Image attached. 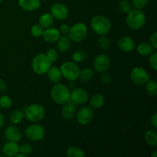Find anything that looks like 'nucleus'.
Masks as SVG:
<instances>
[{
  "mask_svg": "<svg viewBox=\"0 0 157 157\" xmlns=\"http://www.w3.org/2000/svg\"><path fill=\"white\" fill-rule=\"evenodd\" d=\"M90 107L94 110L101 108L105 104V98L101 94H96L93 95L90 99Z\"/></svg>",
  "mask_w": 157,
  "mask_h": 157,
  "instance_id": "4be33fe9",
  "label": "nucleus"
},
{
  "mask_svg": "<svg viewBox=\"0 0 157 157\" xmlns=\"http://www.w3.org/2000/svg\"><path fill=\"white\" fill-rule=\"evenodd\" d=\"M18 6L26 12H34L41 6L40 0H18Z\"/></svg>",
  "mask_w": 157,
  "mask_h": 157,
  "instance_id": "6ab92c4d",
  "label": "nucleus"
},
{
  "mask_svg": "<svg viewBox=\"0 0 157 157\" xmlns=\"http://www.w3.org/2000/svg\"><path fill=\"white\" fill-rule=\"evenodd\" d=\"M56 44L57 50L60 53H66L70 49L71 45V41L67 35H63L59 37L58 40L56 41Z\"/></svg>",
  "mask_w": 157,
  "mask_h": 157,
  "instance_id": "aec40b11",
  "label": "nucleus"
},
{
  "mask_svg": "<svg viewBox=\"0 0 157 157\" xmlns=\"http://www.w3.org/2000/svg\"><path fill=\"white\" fill-rule=\"evenodd\" d=\"M146 92L150 97H155L157 94V83L155 80H149L145 84Z\"/></svg>",
  "mask_w": 157,
  "mask_h": 157,
  "instance_id": "c85d7f7f",
  "label": "nucleus"
},
{
  "mask_svg": "<svg viewBox=\"0 0 157 157\" xmlns=\"http://www.w3.org/2000/svg\"><path fill=\"white\" fill-rule=\"evenodd\" d=\"M63 78L69 81H75L79 78L80 67L74 61H65L60 67Z\"/></svg>",
  "mask_w": 157,
  "mask_h": 157,
  "instance_id": "423d86ee",
  "label": "nucleus"
},
{
  "mask_svg": "<svg viewBox=\"0 0 157 157\" xmlns=\"http://www.w3.org/2000/svg\"><path fill=\"white\" fill-rule=\"evenodd\" d=\"M40 1H41V2H45V1H47V0H40Z\"/></svg>",
  "mask_w": 157,
  "mask_h": 157,
  "instance_id": "09e8293b",
  "label": "nucleus"
},
{
  "mask_svg": "<svg viewBox=\"0 0 157 157\" xmlns=\"http://www.w3.org/2000/svg\"><path fill=\"white\" fill-rule=\"evenodd\" d=\"M45 55H47L48 58L50 59V61H52V63L58 61V58H59V52H58L57 49L52 48H49L48 50L46 52Z\"/></svg>",
  "mask_w": 157,
  "mask_h": 157,
  "instance_id": "72a5a7b5",
  "label": "nucleus"
},
{
  "mask_svg": "<svg viewBox=\"0 0 157 157\" xmlns=\"http://www.w3.org/2000/svg\"><path fill=\"white\" fill-rule=\"evenodd\" d=\"M101 81L104 84H110L112 81V76L107 71L101 73Z\"/></svg>",
  "mask_w": 157,
  "mask_h": 157,
  "instance_id": "58836bf2",
  "label": "nucleus"
},
{
  "mask_svg": "<svg viewBox=\"0 0 157 157\" xmlns=\"http://www.w3.org/2000/svg\"><path fill=\"white\" fill-rule=\"evenodd\" d=\"M75 81H70V83H69L68 84V88L70 89V90H73L74 88H75Z\"/></svg>",
  "mask_w": 157,
  "mask_h": 157,
  "instance_id": "a18cd8bd",
  "label": "nucleus"
},
{
  "mask_svg": "<svg viewBox=\"0 0 157 157\" xmlns=\"http://www.w3.org/2000/svg\"><path fill=\"white\" fill-rule=\"evenodd\" d=\"M151 124L152 126L153 127V128L154 129H156L157 128V113H155L151 117Z\"/></svg>",
  "mask_w": 157,
  "mask_h": 157,
  "instance_id": "37998d69",
  "label": "nucleus"
},
{
  "mask_svg": "<svg viewBox=\"0 0 157 157\" xmlns=\"http://www.w3.org/2000/svg\"><path fill=\"white\" fill-rule=\"evenodd\" d=\"M52 66V62L44 53L38 54L32 61V70L38 75H46Z\"/></svg>",
  "mask_w": 157,
  "mask_h": 157,
  "instance_id": "20e7f679",
  "label": "nucleus"
},
{
  "mask_svg": "<svg viewBox=\"0 0 157 157\" xmlns=\"http://www.w3.org/2000/svg\"><path fill=\"white\" fill-rule=\"evenodd\" d=\"M54 19L55 18H53L51 13H44L40 16L39 19H38V25H40L44 29H45L53 25Z\"/></svg>",
  "mask_w": 157,
  "mask_h": 157,
  "instance_id": "b1692460",
  "label": "nucleus"
},
{
  "mask_svg": "<svg viewBox=\"0 0 157 157\" xmlns=\"http://www.w3.org/2000/svg\"><path fill=\"white\" fill-rule=\"evenodd\" d=\"M76 105L71 101L63 104L62 109H61V116L64 119L67 120V121L74 119L76 115Z\"/></svg>",
  "mask_w": 157,
  "mask_h": 157,
  "instance_id": "f3484780",
  "label": "nucleus"
},
{
  "mask_svg": "<svg viewBox=\"0 0 157 157\" xmlns=\"http://www.w3.org/2000/svg\"><path fill=\"white\" fill-rule=\"evenodd\" d=\"M130 78L134 84L142 86L150 79V76L147 71L144 67H134L130 72Z\"/></svg>",
  "mask_w": 157,
  "mask_h": 157,
  "instance_id": "1a4fd4ad",
  "label": "nucleus"
},
{
  "mask_svg": "<svg viewBox=\"0 0 157 157\" xmlns=\"http://www.w3.org/2000/svg\"><path fill=\"white\" fill-rule=\"evenodd\" d=\"M94 77V70L90 67H85L82 70H80L78 79H80L83 82H88L93 79Z\"/></svg>",
  "mask_w": 157,
  "mask_h": 157,
  "instance_id": "a878e982",
  "label": "nucleus"
},
{
  "mask_svg": "<svg viewBox=\"0 0 157 157\" xmlns=\"http://www.w3.org/2000/svg\"><path fill=\"white\" fill-rule=\"evenodd\" d=\"M87 58V54L85 52L82 50L76 51L72 55V59L73 61L75 63H81L84 61Z\"/></svg>",
  "mask_w": 157,
  "mask_h": 157,
  "instance_id": "2f4dec72",
  "label": "nucleus"
},
{
  "mask_svg": "<svg viewBox=\"0 0 157 157\" xmlns=\"http://www.w3.org/2000/svg\"><path fill=\"white\" fill-rule=\"evenodd\" d=\"M24 133L29 140L33 142H39L44 139L45 130L42 125L34 123L33 124H31L26 127Z\"/></svg>",
  "mask_w": 157,
  "mask_h": 157,
  "instance_id": "6e6552de",
  "label": "nucleus"
},
{
  "mask_svg": "<svg viewBox=\"0 0 157 157\" xmlns=\"http://www.w3.org/2000/svg\"><path fill=\"white\" fill-rule=\"evenodd\" d=\"M147 16L142 9H131L126 17V24L131 30H139L145 25Z\"/></svg>",
  "mask_w": 157,
  "mask_h": 157,
  "instance_id": "f257e3e1",
  "label": "nucleus"
},
{
  "mask_svg": "<svg viewBox=\"0 0 157 157\" xmlns=\"http://www.w3.org/2000/svg\"><path fill=\"white\" fill-rule=\"evenodd\" d=\"M2 151L5 156L14 157L19 152V144L17 142L8 141L3 145Z\"/></svg>",
  "mask_w": 157,
  "mask_h": 157,
  "instance_id": "a211bd4d",
  "label": "nucleus"
},
{
  "mask_svg": "<svg viewBox=\"0 0 157 157\" xmlns=\"http://www.w3.org/2000/svg\"><path fill=\"white\" fill-rule=\"evenodd\" d=\"M136 51H137V53L139 54L141 56H149V55H151L153 52L155 51V49L153 48V46L150 44V43L147 42H142L140 44H138L137 46H136Z\"/></svg>",
  "mask_w": 157,
  "mask_h": 157,
  "instance_id": "5701e85b",
  "label": "nucleus"
},
{
  "mask_svg": "<svg viewBox=\"0 0 157 157\" xmlns=\"http://www.w3.org/2000/svg\"><path fill=\"white\" fill-rule=\"evenodd\" d=\"M66 155L68 157H84L85 156V153L80 147L71 146L67 148Z\"/></svg>",
  "mask_w": 157,
  "mask_h": 157,
  "instance_id": "cd10ccee",
  "label": "nucleus"
},
{
  "mask_svg": "<svg viewBox=\"0 0 157 157\" xmlns=\"http://www.w3.org/2000/svg\"><path fill=\"white\" fill-rule=\"evenodd\" d=\"M144 138L148 145L156 147L157 145V133L156 130H148L146 131Z\"/></svg>",
  "mask_w": 157,
  "mask_h": 157,
  "instance_id": "bb28decb",
  "label": "nucleus"
},
{
  "mask_svg": "<svg viewBox=\"0 0 157 157\" xmlns=\"http://www.w3.org/2000/svg\"><path fill=\"white\" fill-rule=\"evenodd\" d=\"M118 8L123 13L127 14L132 9V4L128 0H121L118 5Z\"/></svg>",
  "mask_w": 157,
  "mask_h": 157,
  "instance_id": "473e14b6",
  "label": "nucleus"
},
{
  "mask_svg": "<svg viewBox=\"0 0 157 157\" xmlns=\"http://www.w3.org/2000/svg\"><path fill=\"white\" fill-rule=\"evenodd\" d=\"M61 36V33L59 32V29L54 27H49L44 29L42 37L44 41L49 44H53L56 43L59 37Z\"/></svg>",
  "mask_w": 157,
  "mask_h": 157,
  "instance_id": "dca6fc26",
  "label": "nucleus"
},
{
  "mask_svg": "<svg viewBox=\"0 0 157 157\" xmlns=\"http://www.w3.org/2000/svg\"><path fill=\"white\" fill-rule=\"evenodd\" d=\"M50 12L54 18L59 21L65 20L69 15V10L67 6L61 2H55L51 6Z\"/></svg>",
  "mask_w": 157,
  "mask_h": 157,
  "instance_id": "ddd939ff",
  "label": "nucleus"
},
{
  "mask_svg": "<svg viewBox=\"0 0 157 157\" xmlns=\"http://www.w3.org/2000/svg\"><path fill=\"white\" fill-rule=\"evenodd\" d=\"M5 124V117L2 113L0 112V129L2 128Z\"/></svg>",
  "mask_w": 157,
  "mask_h": 157,
  "instance_id": "c03bdc74",
  "label": "nucleus"
},
{
  "mask_svg": "<svg viewBox=\"0 0 157 157\" xmlns=\"http://www.w3.org/2000/svg\"><path fill=\"white\" fill-rule=\"evenodd\" d=\"M150 0H132V6L136 9H144L149 4Z\"/></svg>",
  "mask_w": 157,
  "mask_h": 157,
  "instance_id": "c9c22d12",
  "label": "nucleus"
},
{
  "mask_svg": "<svg viewBox=\"0 0 157 157\" xmlns=\"http://www.w3.org/2000/svg\"><path fill=\"white\" fill-rule=\"evenodd\" d=\"M5 136L8 141H12V142H19L21 139V132L19 129L15 125L9 126L6 128L4 132Z\"/></svg>",
  "mask_w": 157,
  "mask_h": 157,
  "instance_id": "2eb2a0df",
  "label": "nucleus"
},
{
  "mask_svg": "<svg viewBox=\"0 0 157 157\" xmlns=\"http://www.w3.org/2000/svg\"><path fill=\"white\" fill-rule=\"evenodd\" d=\"M98 45L101 50L107 51L110 47V40L106 35H101L98 40Z\"/></svg>",
  "mask_w": 157,
  "mask_h": 157,
  "instance_id": "c756f323",
  "label": "nucleus"
},
{
  "mask_svg": "<svg viewBox=\"0 0 157 157\" xmlns=\"http://www.w3.org/2000/svg\"><path fill=\"white\" fill-rule=\"evenodd\" d=\"M70 26L67 24H62L61 25L59 28V32L61 34L63 35H68L69 31H70Z\"/></svg>",
  "mask_w": 157,
  "mask_h": 157,
  "instance_id": "a19ab883",
  "label": "nucleus"
},
{
  "mask_svg": "<svg viewBox=\"0 0 157 157\" xmlns=\"http://www.w3.org/2000/svg\"><path fill=\"white\" fill-rule=\"evenodd\" d=\"M110 67V59L105 54H100L94 60V69L98 73H104Z\"/></svg>",
  "mask_w": 157,
  "mask_h": 157,
  "instance_id": "f8f14e48",
  "label": "nucleus"
},
{
  "mask_svg": "<svg viewBox=\"0 0 157 157\" xmlns=\"http://www.w3.org/2000/svg\"><path fill=\"white\" fill-rule=\"evenodd\" d=\"M12 105V100L8 95H2L0 97V107L5 110L10 108Z\"/></svg>",
  "mask_w": 157,
  "mask_h": 157,
  "instance_id": "7c9ffc66",
  "label": "nucleus"
},
{
  "mask_svg": "<svg viewBox=\"0 0 157 157\" xmlns=\"http://www.w3.org/2000/svg\"><path fill=\"white\" fill-rule=\"evenodd\" d=\"M87 33H88L87 26L83 22H78L70 28L67 36L71 41L79 43L85 39Z\"/></svg>",
  "mask_w": 157,
  "mask_h": 157,
  "instance_id": "0eeeda50",
  "label": "nucleus"
},
{
  "mask_svg": "<svg viewBox=\"0 0 157 157\" xmlns=\"http://www.w3.org/2000/svg\"><path fill=\"white\" fill-rule=\"evenodd\" d=\"M150 44L156 50L157 48V32H153L150 36Z\"/></svg>",
  "mask_w": 157,
  "mask_h": 157,
  "instance_id": "ea45409f",
  "label": "nucleus"
},
{
  "mask_svg": "<svg viewBox=\"0 0 157 157\" xmlns=\"http://www.w3.org/2000/svg\"><path fill=\"white\" fill-rule=\"evenodd\" d=\"M25 117L24 112L22 110H14L11 113L10 116H9V120L10 122L14 125H18V124H21L23 121V119Z\"/></svg>",
  "mask_w": 157,
  "mask_h": 157,
  "instance_id": "393cba45",
  "label": "nucleus"
},
{
  "mask_svg": "<svg viewBox=\"0 0 157 157\" xmlns=\"http://www.w3.org/2000/svg\"><path fill=\"white\" fill-rule=\"evenodd\" d=\"M6 89H7V84L4 80L0 78V93L6 91Z\"/></svg>",
  "mask_w": 157,
  "mask_h": 157,
  "instance_id": "79ce46f5",
  "label": "nucleus"
},
{
  "mask_svg": "<svg viewBox=\"0 0 157 157\" xmlns=\"http://www.w3.org/2000/svg\"><path fill=\"white\" fill-rule=\"evenodd\" d=\"M26 156H27L26 155L23 154V153H20V152H18V153L15 155V157H26Z\"/></svg>",
  "mask_w": 157,
  "mask_h": 157,
  "instance_id": "49530a36",
  "label": "nucleus"
},
{
  "mask_svg": "<svg viewBox=\"0 0 157 157\" xmlns=\"http://www.w3.org/2000/svg\"><path fill=\"white\" fill-rule=\"evenodd\" d=\"M46 74H47L48 78L49 81L55 84L60 83L62 80V74H61L59 67H55V66L52 67V66Z\"/></svg>",
  "mask_w": 157,
  "mask_h": 157,
  "instance_id": "412c9836",
  "label": "nucleus"
},
{
  "mask_svg": "<svg viewBox=\"0 0 157 157\" xmlns=\"http://www.w3.org/2000/svg\"><path fill=\"white\" fill-rule=\"evenodd\" d=\"M149 63L152 68L154 71L157 70V52H153L150 55H149Z\"/></svg>",
  "mask_w": 157,
  "mask_h": 157,
  "instance_id": "4c0bfd02",
  "label": "nucleus"
},
{
  "mask_svg": "<svg viewBox=\"0 0 157 157\" xmlns=\"http://www.w3.org/2000/svg\"><path fill=\"white\" fill-rule=\"evenodd\" d=\"M88 94L82 87H75L71 90L70 101L75 105H82L88 101Z\"/></svg>",
  "mask_w": 157,
  "mask_h": 157,
  "instance_id": "9b49d317",
  "label": "nucleus"
},
{
  "mask_svg": "<svg viewBox=\"0 0 157 157\" xmlns=\"http://www.w3.org/2000/svg\"><path fill=\"white\" fill-rule=\"evenodd\" d=\"M25 117L32 123H38L42 121L45 116V108L39 104H32L23 107Z\"/></svg>",
  "mask_w": 157,
  "mask_h": 157,
  "instance_id": "7ed1b4c3",
  "label": "nucleus"
},
{
  "mask_svg": "<svg viewBox=\"0 0 157 157\" xmlns=\"http://www.w3.org/2000/svg\"><path fill=\"white\" fill-rule=\"evenodd\" d=\"M71 90L63 84H55L50 92V97L55 104L63 105L70 101Z\"/></svg>",
  "mask_w": 157,
  "mask_h": 157,
  "instance_id": "f03ea898",
  "label": "nucleus"
},
{
  "mask_svg": "<svg viewBox=\"0 0 157 157\" xmlns=\"http://www.w3.org/2000/svg\"><path fill=\"white\" fill-rule=\"evenodd\" d=\"M2 1H3V0H0V3H1V2H2Z\"/></svg>",
  "mask_w": 157,
  "mask_h": 157,
  "instance_id": "8fccbe9b",
  "label": "nucleus"
},
{
  "mask_svg": "<svg viewBox=\"0 0 157 157\" xmlns=\"http://www.w3.org/2000/svg\"><path fill=\"white\" fill-rule=\"evenodd\" d=\"M90 28L94 33L101 35H106L111 29V23L110 20L104 15H96L90 21Z\"/></svg>",
  "mask_w": 157,
  "mask_h": 157,
  "instance_id": "39448f33",
  "label": "nucleus"
},
{
  "mask_svg": "<svg viewBox=\"0 0 157 157\" xmlns=\"http://www.w3.org/2000/svg\"><path fill=\"white\" fill-rule=\"evenodd\" d=\"M157 156V152L155 151L154 153H153V154H151V157H156Z\"/></svg>",
  "mask_w": 157,
  "mask_h": 157,
  "instance_id": "de8ad7c7",
  "label": "nucleus"
},
{
  "mask_svg": "<svg viewBox=\"0 0 157 157\" xmlns=\"http://www.w3.org/2000/svg\"><path fill=\"white\" fill-rule=\"evenodd\" d=\"M44 29L40 25H35L31 28V34L35 38H40L42 37Z\"/></svg>",
  "mask_w": 157,
  "mask_h": 157,
  "instance_id": "f704fd0d",
  "label": "nucleus"
},
{
  "mask_svg": "<svg viewBox=\"0 0 157 157\" xmlns=\"http://www.w3.org/2000/svg\"><path fill=\"white\" fill-rule=\"evenodd\" d=\"M32 151H33V147L31 144L24 143V144H21L19 145V152L26 155V156L31 154Z\"/></svg>",
  "mask_w": 157,
  "mask_h": 157,
  "instance_id": "e433bc0d",
  "label": "nucleus"
},
{
  "mask_svg": "<svg viewBox=\"0 0 157 157\" xmlns=\"http://www.w3.org/2000/svg\"><path fill=\"white\" fill-rule=\"evenodd\" d=\"M94 117V109L90 107H81L76 112L75 115L77 121L81 125H87L90 124L93 121Z\"/></svg>",
  "mask_w": 157,
  "mask_h": 157,
  "instance_id": "9d476101",
  "label": "nucleus"
},
{
  "mask_svg": "<svg viewBox=\"0 0 157 157\" xmlns=\"http://www.w3.org/2000/svg\"><path fill=\"white\" fill-rule=\"evenodd\" d=\"M117 46L124 53H130L136 48V43L131 37L123 36L118 39Z\"/></svg>",
  "mask_w": 157,
  "mask_h": 157,
  "instance_id": "4468645a",
  "label": "nucleus"
}]
</instances>
